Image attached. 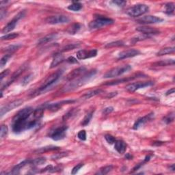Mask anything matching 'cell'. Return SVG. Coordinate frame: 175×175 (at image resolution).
Here are the masks:
<instances>
[{"label": "cell", "instance_id": "40", "mask_svg": "<svg viewBox=\"0 0 175 175\" xmlns=\"http://www.w3.org/2000/svg\"><path fill=\"white\" fill-rule=\"evenodd\" d=\"M11 56H12L11 54H6L1 59V61H0V66H1V68H3L4 66L6 64L8 60L10 58Z\"/></svg>", "mask_w": 175, "mask_h": 175}, {"label": "cell", "instance_id": "57", "mask_svg": "<svg viewBox=\"0 0 175 175\" xmlns=\"http://www.w3.org/2000/svg\"><path fill=\"white\" fill-rule=\"evenodd\" d=\"M170 169L172 170V171H174L175 170V167H174V164H172V166H170Z\"/></svg>", "mask_w": 175, "mask_h": 175}, {"label": "cell", "instance_id": "32", "mask_svg": "<svg viewBox=\"0 0 175 175\" xmlns=\"http://www.w3.org/2000/svg\"><path fill=\"white\" fill-rule=\"evenodd\" d=\"M45 161H46L45 157H40V158H37L35 159H32V160H30V165H32L33 166L43 165V163H45Z\"/></svg>", "mask_w": 175, "mask_h": 175}, {"label": "cell", "instance_id": "38", "mask_svg": "<svg viewBox=\"0 0 175 175\" xmlns=\"http://www.w3.org/2000/svg\"><path fill=\"white\" fill-rule=\"evenodd\" d=\"M150 156H146V158H145V159H144V160L143 161H142V162L140 163H138V164H137V165L135 166V167L133 168L132 172H133L136 171V170H139L140 168L142 167V166L144 165V163H146V162H147V161H149V160H150Z\"/></svg>", "mask_w": 175, "mask_h": 175}, {"label": "cell", "instance_id": "24", "mask_svg": "<svg viewBox=\"0 0 175 175\" xmlns=\"http://www.w3.org/2000/svg\"><path fill=\"white\" fill-rule=\"evenodd\" d=\"M58 36V34H51L49 35H47V36H44L43 38H40V40H38V45H45L46 43H48L51 41L55 40Z\"/></svg>", "mask_w": 175, "mask_h": 175}, {"label": "cell", "instance_id": "20", "mask_svg": "<svg viewBox=\"0 0 175 175\" xmlns=\"http://www.w3.org/2000/svg\"><path fill=\"white\" fill-rule=\"evenodd\" d=\"M114 144V148L118 153L120 154H124L125 153L127 145L123 140H116Z\"/></svg>", "mask_w": 175, "mask_h": 175}, {"label": "cell", "instance_id": "8", "mask_svg": "<svg viewBox=\"0 0 175 175\" xmlns=\"http://www.w3.org/2000/svg\"><path fill=\"white\" fill-rule=\"evenodd\" d=\"M24 16H25V11L23 10L21 11L20 12H19L18 14H17L16 16H15L14 18H13L12 20L3 28V30H2V33L6 34V33H8L12 31L15 28V27H16L18 21L20 20L21 18H23Z\"/></svg>", "mask_w": 175, "mask_h": 175}, {"label": "cell", "instance_id": "52", "mask_svg": "<svg viewBox=\"0 0 175 175\" xmlns=\"http://www.w3.org/2000/svg\"><path fill=\"white\" fill-rule=\"evenodd\" d=\"M8 74H9V69H6L5 71H2L1 73V75H0V79H1V81L3 80L4 77H5L6 76H7Z\"/></svg>", "mask_w": 175, "mask_h": 175}, {"label": "cell", "instance_id": "53", "mask_svg": "<svg viewBox=\"0 0 175 175\" xmlns=\"http://www.w3.org/2000/svg\"><path fill=\"white\" fill-rule=\"evenodd\" d=\"M173 93H174V88H172L170 89L169 90H168L167 92H166V95L168 96V95H172V94H173Z\"/></svg>", "mask_w": 175, "mask_h": 175}, {"label": "cell", "instance_id": "44", "mask_svg": "<svg viewBox=\"0 0 175 175\" xmlns=\"http://www.w3.org/2000/svg\"><path fill=\"white\" fill-rule=\"evenodd\" d=\"M32 78H33L32 74H30V75H27L23 79L21 84L23 85V86H26V85H27L28 84H29V83L30 82V81L32 80Z\"/></svg>", "mask_w": 175, "mask_h": 175}, {"label": "cell", "instance_id": "22", "mask_svg": "<svg viewBox=\"0 0 175 175\" xmlns=\"http://www.w3.org/2000/svg\"><path fill=\"white\" fill-rule=\"evenodd\" d=\"M64 57L62 54H55V56L53 58V60H52L51 67H50V68H51V69H53V68L56 67L58 65L60 64L61 63H62L64 62Z\"/></svg>", "mask_w": 175, "mask_h": 175}, {"label": "cell", "instance_id": "49", "mask_svg": "<svg viewBox=\"0 0 175 175\" xmlns=\"http://www.w3.org/2000/svg\"><path fill=\"white\" fill-rule=\"evenodd\" d=\"M114 111L113 107H108V108H105L103 111V114L104 115H108L109 114H110Z\"/></svg>", "mask_w": 175, "mask_h": 175}, {"label": "cell", "instance_id": "36", "mask_svg": "<svg viewBox=\"0 0 175 175\" xmlns=\"http://www.w3.org/2000/svg\"><path fill=\"white\" fill-rule=\"evenodd\" d=\"M113 168V166H105L103 168H101L99 170V172H98V174H108L109 172L111 171V170H112Z\"/></svg>", "mask_w": 175, "mask_h": 175}, {"label": "cell", "instance_id": "28", "mask_svg": "<svg viewBox=\"0 0 175 175\" xmlns=\"http://www.w3.org/2000/svg\"><path fill=\"white\" fill-rule=\"evenodd\" d=\"M80 28H81L80 24L74 23L71 26H70L69 28H68L67 32L69 33V34L74 35V34H77V33L79 32V30H80Z\"/></svg>", "mask_w": 175, "mask_h": 175}, {"label": "cell", "instance_id": "12", "mask_svg": "<svg viewBox=\"0 0 175 175\" xmlns=\"http://www.w3.org/2000/svg\"><path fill=\"white\" fill-rule=\"evenodd\" d=\"M97 55V50L90 49V50H80L77 52V58L79 60H86V59L94 58Z\"/></svg>", "mask_w": 175, "mask_h": 175}, {"label": "cell", "instance_id": "3", "mask_svg": "<svg viewBox=\"0 0 175 175\" xmlns=\"http://www.w3.org/2000/svg\"><path fill=\"white\" fill-rule=\"evenodd\" d=\"M63 72L64 71H63V70L62 69L58 70V71H57L56 72V73L51 74V75L48 77L45 80V82H43L42 86L39 88L37 93L40 94L41 93H43V92H44L47 89L51 87L52 85L55 84V83L59 80V78L62 76V75L63 74Z\"/></svg>", "mask_w": 175, "mask_h": 175}, {"label": "cell", "instance_id": "55", "mask_svg": "<svg viewBox=\"0 0 175 175\" xmlns=\"http://www.w3.org/2000/svg\"><path fill=\"white\" fill-rule=\"evenodd\" d=\"M125 158L127 159H132L133 156L131 154H129V153H127L126 155H125Z\"/></svg>", "mask_w": 175, "mask_h": 175}, {"label": "cell", "instance_id": "18", "mask_svg": "<svg viewBox=\"0 0 175 175\" xmlns=\"http://www.w3.org/2000/svg\"><path fill=\"white\" fill-rule=\"evenodd\" d=\"M74 101L73 100H67V101H62L56 103H52L49 104V106H47V109L51 111H58L60 108H62V107L64 105L71 103H73Z\"/></svg>", "mask_w": 175, "mask_h": 175}, {"label": "cell", "instance_id": "33", "mask_svg": "<svg viewBox=\"0 0 175 175\" xmlns=\"http://www.w3.org/2000/svg\"><path fill=\"white\" fill-rule=\"evenodd\" d=\"M21 47L20 45H12L8 46V47H6L5 49H4V51L7 52L8 54H12V53H14V51H16L18 50L19 48Z\"/></svg>", "mask_w": 175, "mask_h": 175}, {"label": "cell", "instance_id": "26", "mask_svg": "<svg viewBox=\"0 0 175 175\" xmlns=\"http://www.w3.org/2000/svg\"><path fill=\"white\" fill-rule=\"evenodd\" d=\"M174 60H161L159 62H155L153 64V67H166L168 65H174Z\"/></svg>", "mask_w": 175, "mask_h": 175}, {"label": "cell", "instance_id": "48", "mask_svg": "<svg viewBox=\"0 0 175 175\" xmlns=\"http://www.w3.org/2000/svg\"><path fill=\"white\" fill-rule=\"evenodd\" d=\"M83 166H84V163H79L77 165H76L75 167H74L73 169H72L71 171V174H75L77 173L81 168H82Z\"/></svg>", "mask_w": 175, "mask_h": 175}, {"label": "cell", "instance_id": "46", "mask_svg": "<svg viewBox=\"0 0 175 175\" xmlns=\"http://www.w3.org/2000/svg\"><path fill=\"white\" fill-rule=\"evenodd\" d=\"M77 137L81 140L82 141H85L86 140V132L85 130H82L80 131H79V133H77Z\"/></svg>", "mask_w": 175, "mask_h": 175}, {"label": "cell", "instance_id": "34", "mask_svg": "<svg viewBox=\"0 0 175 175\" xmlns=\"http://www.w3.org/2000/svg\"><path fill=\"white\" fill-rule=\"evenodd\" d=\"M19 36L18 33H9L4 36L1 37V40H12V39H14L17 38Z\"/></svg>", "mask_w": 175, "mask_h": 175}, {"label": "cell", "instance_id": "39", "mask_svg": "<svg viewBox=\"0 0 175 175\" xmlns=\"http://www.w3.org/2000/svg\"><path fill=\"white\" fill-rule=\"evenodd\" d=\"M79 47L78 44H69L67 46L63 48V49L61 50V51H71V50H73L75 48H77Z\"/></svg>", "mask_w": 175, "mask_h": 175}, {"label": "cell", "instance_id": "42", "mask_svg": "<svg viewBox=\"0 0 175 175\" xmlns=\"http://www.w3.org/2000/svg\"><path fill=\"white\" fill-rule=\"evenodd\" d=\"M75 111H76L75 109H71V110L68 111L67 114H65L64 115V116H63V120L65 121V120L71 119V118L73 116L75 115Z\"/></svg>", "mask_w": 175, "mask_h": 175}, {"label": "cell", "instance_id": "19", "mask_svg": "<svg viewBox=\"0 0 175 175\" xmlns=\"http://www.w3.org/2000/svg\"><path fill=\"white\" fill-rule=\"evenodd\" d=\"M142 75H139L138 74V75H137L135 76L127 77H125V78L120 79V80H116L114 81H111V82H107L104 85H108V86H114V85H118V84H122V83H124V82H129V81L135 80V79H136L137 77H142Z\"/></svg>", "mask_w": 175, "mask_h": 175}, {"label": "cell", "instance_id": "35", "mask_svg": "<svg viewBox=\"0 0 175 175\" xmlns=\"http://www.w3.org/2000/svg\"><path fill=\"white\" fill-rule=\"evenodd\" d=\"M124 43L121 40H118L115 41V42H111L108 44H107L105 46L106 48H111V47H122V46H124Z\"/></svg>", "mask_w": 175, "mask_h": 175}, {"label": "cell", "instance_id": "29", "mask_svg": "<svg viewBox=\"0 0 175 175\" xmlns=\"http://www.w3.org/2000/svg\"><path fill=\"white\" fill-rule=\"evenodd\" d=\"M93 114H94V110H92L90 111H89V112L88 114H86V116H85V117L84 118V119H83L82 122V126H84V127L87 126L88 124L90 123L92 118H93Z\"/></svg>", "mask_w": 175, "mask_h": 175}, {"label": "cell", "instance_id": "51", "mask_svg": "<svg viewBox=\"0 0 175 175\" xmlns=\"http://www.w3.org/2000/svg\"><path fill=\"white\" fill-rule=\"evenodd\" d=\"M67 61L69 63H70V64H76V63H78L77 59L74 58V57H73V56H71V57H69V58H68Z\"/></svg>", "mask_w": 175, "mask_h": 175}, {"label": "cell", "instance_id": "31", "mask_svg": "<svg viewBox=\"0 0 175 175\" xmlns=\"http://www.w3.org/2000/svg\"><path fill=\"white\" fill-rule=\"evenodd\" d=\"M82 8V4L78 1H73V4L68 6V9L72 11H79Z\"/></svg>", "mask_w": 175, "mask_h": 175}, {"label": "cell", "instance_id": "47", "mask_svg": "<svg viewBox=\"0 0 175 175\" xmlns=\"http://www.w3.org/2000/svg\"><path fill=\"white\" fill-rule=\"evenodd\" d=\"M111 3L116 6H119V7H123V6H125L127 2L126 1H123V0H114V1H111Z\"/></svg>", "mask_w": 175, "mask_h": 175}, {"label": "cell", "instance_id": "54", "mask_svg": "<svg viewBox=\"0 0 175 175\" xmlns=\"http://www.w3.org/2000/svg\"><path fill=\"white\" fill-rule=\"evenodd\" d=\"M116 95H117V92H115V93H109L108 96H106V97L108 98H111L112 97H115Z\"/></svg>", "mask_w": 175, "mask_h": 175}, {"label": "cell", "instance_id": "25", "mask_svg": "<svg viewBox=\"0 0 175 175\" xmlns=\"http://www.w3.org/2000/svg\"><path fill=\"white\" fill-rule=\"evenodd\" d=\"M59 149H60V148L58 147V146H45V147L40 148H38V149L34 150V153H36V154H38V153H45L48 151H52V150H56Z\"/></svg>", "mask_w": 175, "mask_h": 175}, {"label": "cell", "instance_id": "6", "mask_svg": "<svg viewBox=\"0 0 175 175\" xmlns=\"http://www.w3.org/2000/svg\"><path fill=\"white\" fill-rule=\"evenodd\" d=\"M67 126H61L56 127L50 131L48 136L55 141L61 140L66 137V133H67Z\"/></svg>", "mask_w": 175, "mask_h": 175}, {"label": "cell", "instance_id": "45", "mask_svg": "<svg viewBox=\"0 0 175 175\" xmlns=\"http://www.w3.org/2000/svg\"><path fill=\"white\" fill-rule=\"evenodd\" d=\"M105 139H106V140L108 142V143H109V144H114L116 140L115 137L110 134H107L105 135Z\"/></svg>", "mask_w": 175, "mask_h": 175}, {"label": "cell", "instance_id": "10", "mask_svg": "<svg viewBox=\"0 0 175 175\" xmlns=\"http://www.w3.org/2000/svg\"><path fill=\"white\" fill-rule=\"evenodd\" d=\"M70 19L65 15H54V16L49 17L46 19V22L51 25H56V24H62L69 22Z\"/></svg>", "mask_w": 175, "mask_h": 175}, {"label": "cell", "instance_id": "9", "mask_svg": "<svg viewBox=\"0 0 175 175\" xmlns=\"http://www.w3.org/2000/svg\"><path fill=\"white\" fill-rule=\"evenodd\" d=\"M153 84H154V82H150V81H149V82H135L127 85L126 86V89L130 93H133V92L136 91L140 88H144L153 86Z\"/></svg>", "mask_w": 175, "mask_h": 175}, {"label": "cell", "instance_id": "30", "mask_svg": "<svg viewBox=\"0 0 175 175\" xmlns=\"http://www.w3.org/2000/svg\"><path fill=\"white\" fill-rule=\"evenodd\" d=\"M174 3H168L165 5V12L166 14L168 15H173L174 13Z\"/></svg>", "mask_w": 175, "mask_h": 175}, {"label": "cell", "instance_id": "37", "mask_svg": "<svg viewBox=\"0 0 175 175\" xmlns=\"http://www.w3.org/2000/svg\"><path fill=\"white\" fill-rule=\"evenodd\" d=\"M174 113L172 111V113H170V114L166 116L164 118L163 121L166 122V124H170L174 121Z\"/></svg>", "mask_w": 175, "mask_h": 175}, {"label": "cell", "instance_id": "1", "mask_svg": "<svg viewBox=\"0 0 175 175\" xmlns=\"http://www.w3.org/2000/svg\"><path fill=\"white\" fill-rule=\"evenodd\" d=\"M44 108L33 109L27 107L18 111L12 120V129L14 133H21L38 125L43 116Z\"/></svg>", "mask_w": 175, "mask_h": 175}, {"label": "cell", "instance_id": "17", "mask_svg": "<svg viewBox=\"0 0 175 175\" xmlns=\"http://www.w3.org/2000/svg\"><path fill=\"white\" fill-rule=\"evenodd\" d=\"M136 30L137 32L142 33V34L147 35H156L159 34L160 32L159 30L155 29V28H153L150 27H147V26H141V27H138L136 28Z\"/></svg>", "mask_w": 175, "mask_h": 175}, {"label": "cell", "instance_id": "27", "mask_svg": "<svg viewBox=\"0 0 175 175\" xmlns=\"http://www.w3.org/2000/svg\"><path fill=\"white\" fill-rule=\"evenodd\" d=\"M175 51V48L173 47H166L164 48V49H161L160 51H159L156 55L157 56H164V55H167V54H174Z\"/></svg>", "mask_w": 175, "mask_h": 175}, {"label": "cell", "instance_id": "50", "mask_svg": "<svg viewBox=\"0 0 175 175\" xmlns=\"http://www.w3.org/2000/svg\"><path fill=\"white\" fill-rule=\"evenodd\" d=\"M67 154H65V153H57V154L54 155L52 156V159H58L62 158L63 157H65Z\"/></svg>", "mask_w": 175, "mask_h": 175}, {"label": "cell", "instance_id": "15", "mask_svg": "<svg viewBox=\"0 0 175 175\" xmlns=\"http://www.w3.org/2000/svg\"><path fill=\"white\" fill-rule=\"evenodd\" d=\"M153 116H154V114L150 113V114H148L147 115H146L145 116L140 118L139 119H137L136 121H135L134 124H133V128L134 129H139L140 127L144 125V124L147 123L148 121L151 120Z\"/></svg>", "mask_w": 175, "mask_h": 175}, {"label": "cell", "instance_id": "23", "mask_svg": "<svg viewBox=\"0 0 175 175\" xmlns=\"http://www.w3.org/2000/svg\"><path fill=\"white\" fill-rule=\"evenodd\" d=\"M102 90L101 89H97V90H90V91H88L85 94H84L82 97H81V98L83 100H86V99H89V98H90L92 97H95V96H97L98 95H99V94L102 93H103Z\"/></svg>", "mask_w": 175, "mask_h": 175}, {"label": "cell", "instance_id": "21", "mask_svg": "<svg viewBox=\"0 0 175 175\" xmlns=\"http://www.w3.org/2000/svg\"><path fill=\"white\" fill-rule=\"evenodd\" d=\"M30 165V160H24L22 162L17 164V166H15L12 170V172H10L11 174H18L20 173V171L22 168H23L25 166Z\"/></svg>", "mask_w": 175, "mask_h": 175}, {"label": "cell", "instance_id": "13", "mask_svg": "<svg viewBox=\"0 0 175 175\" xmlns=\"http://www.w3.org/2000/svg\"><path fill=\"white\" fill-rule=\"evenodd\" d=\"M163 20L160 17L156 16H152V15H148V16L142 17V18L137 19L136 22L141 24H153L158 23L162 22Z\"/></svg>", "mask_w": 175, "mask_h": 175}, {"label": "cell", "instance_id": "2", "mask_svg": "<svg viewBox=\"0 0 175 175\" xmlns=\"http://www.w3.org/2000/svg\"><path fill=\"white\" fill-rule=\"evenodd\" d=\"M97 73L96 70H93V71H89L88 73H85L83 74L82 76H80L79 77L76 78L71 82H70L69 84L63 88L62 91L63 92H70L74 90L77 89L81 86H83L87 83H88L90 80Z\"/></svg>", "mask_w": 175, "mask_h": 175}, {"label": "cell", "instance_id": "14", "mask_svg": "<svg viewBox=\"0 0 175 175\" xmlns=\"http://www.w3.org/2000/svg\"><path fill=\"white\" fill-rule=\"evenodd\" d=\"M86 69L84 67H79L77 69H74L73 71H72L71 72L68 74L67 76L66 77V80L68 82H71L74 80H75L76 78L79 77L81 76V75H83L86 73Z\"/></svg>", "mask_w": 175, "mask_h": 175}, {"label": "cell", "instance_id": "11", "mask_svg": "<svg viewBox=\"0 0 175 175\" xmlns=\"http://www.w3.org/2000/svg\"><path fill=\"white\" fill-rule=\"evenodd\" d=\"M23 103V100L17 99V100L14 101L6 105V106H4V107H2L1 108V110H0L1 117L3 116L5 114L8 113V111L12 110V109H14V108H17L20 106H21Z\"/></svg>", "mask_w": 175, "mask_h": 175}, {"label": "cell", "instance_id": "7", "mask_svg": "<svg viewBox=\"0 0 175 175\" xmlns=\"http://www.w3.org/2000/svg\"><path fill=\"white\" fill-rule=\"evenodd\" d=\"M131 69V67L130 65H124L122 67H118L114 69L109 70V71L104 75L105 78H112L120 76L122 74L127 73Z\"/></svg>", "mask_w": 175, "mask_h": 175}, {"label": "cell", "instance_id": "43", "mask_svg": "<svg viewBox=\"0 0 175 175\" xmlns=\"http://www.w3.org/2000/svg\"><path fill=\"white\" fill-rule=\"evenodd\" d=\"M149 38V36H147V35H144V34H142V35H140V36H135V38H132V40H133V43H135L137 42V41H140V40H145V39Z\"/></svg>", "mask_w": 175, "mask_h": 175}, {"label": "cell", "instance_id": "56", "mask_svg": "<svg viewBox=\"0 0 175 175\" xmlns=\"http://www.w3.org/2000/svg\"><path fill=\"white\" fill-rule=\"evenodd\" d=\"M163 142H155L153 143V145L154 146H161V144H163Z\"/></svg>", "mask_w": 175, "mask_h": 175}, {"label": "cell", "instance_id": "4", "mask_svg": "<svg viewBox=\"0 0 175 175\" xmlns=\"http://www.w3.org/2000/svg\"><path fill=\"white\" fill-rule=\"evenodd\" d=\"M114 23V21L113 19L98 15V16L96 17L95 20L92 21L89 23V27L91 30L100 29V28L106 27L107 25H111Z\"/></svg>", "mask_w": 175, "mask_h": 175}, {"label": "cell", "instance_id": "41", "mask_svg": "<svg viewBox=\"0 0 175 175\" xmlns=\"http://www.w3.org/2000/svg\"><path fill=\"white\" fill-rule=\"evenodd\" d=\"M8 133V129L6 125H1V131H0V136L1 138H4L7 135Z\"/></svg>", "mask_w": 175, "mask_h": 175}, {"label": "cell", "instance_id": "5", "mask_svg": "<svg viewBox=\"0 0 175 175\" xmlns=\"http://www.w3.org/2000/svg\"><path fill=\"white\" fill-rule=\"evenodd\" d=\"M148 10H149V7L147 5L139 4L130 8L127 12V14L130 17H137L145 14L148 12Z\"/></svg>", "mask_w": 175, "mask_h": 175}, {"label": "cell", "instance_id": "16", "mask_svg": "<svg viewBox=\"0 0 175 175\" xmlns=\"http://www.w3.org/2000/svg\"><path fill=\"white\" fill-rule=\"evenodd\" d=\"M141 54V52L137 49H129L126 51H123L119 54V60H123V59L133 58L136 56H138Z\"/></svg>", "mask_w": 175, "mask_h": 175}]
</instances>
